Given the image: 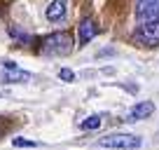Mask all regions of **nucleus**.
<instances>
[{
    "label": "nucleus",
    "instance_id": "obj_5",
    "mask_svg": "<svg viewBox=\"0 0 159 150\" xmlns=\"http://www.w3.org/2000/svg\"><path fill=\"white\" fill-rule=\"evenodd\" d=\"M152 113H154V103H152V101H140V103H136L134 108L129 110V120L131 122H138V120L150 117Z\"/></svg>",
    "mask_w": 159,
    "mask_h": 150
},
{
    "label": "nucleus",
    "instance_id": "obj_10",
    "mask_svg": "<svg viewBox=\"0 0 159 150\" xmlns=\"http://www.w3.org/2000/svg\"><path fill=\"white\" fill-rule=\"evenodd\" d=\"M12 145H16V148H35V145H38V141H30V138H21V136H16V138H12Z\"/></svg>",
    "mask_w": 159,
    "mask_h": 150
},
{
    "label": "nucleus",
    "instance_id": "obj_1",
    "mask_svg": "<svg viewBox=\"0 0 159 150\" xmlns=\"http://www.w3.org/2000/svg\"><path fill=\"white\" fill-rule=\"evenodd\" d=\"M40 52L47 56H66L73 52V35L66 33V30H59V33L47 35L45 40L40 42Z\"/></svg>",
    "mask_w": 159,
    "mask_h": 150
},
{
    "label": "nucleus",
    "instance_id": "obj_2",
    "mask_svg": "<svg viewBox=\"0 0 159 150\" xmlns=\"http://www.w3.org/2000/svg\"><path fill=\"white\" fill-rule=\"evenodd\" d=\"M101 148H115V150H136L143 145V141L134 134H108L98 138Z\"/></svg>",
    "mask_w": 159,
    "mask_h": 150
},
{
    "label": "nucleus",
    "instance_id": "obj_9",
    "mask_svg": "<svg viewBox=\"0 0 159 150\" xmlns=\"http://www.w3.org/2000/svg\"><path fill=\"white\" fill-rule=\"evenodd\" d=\"M80 127H82V129H98V127H101V117L98 115H89L87 120H82Z\"/></svg>",
    "mask_w": 159,
    "mask_h": 150
},
{
    "label": "nucleus",
    "instance_id": "obj_13",
    "mask_svg": "<svg viewBox=\"0 0 159 150\" xmlns=\"http://www.w3.org/2000/svg\"><path fill=\"white\" fill-rule=\"evenodd\" d=\"M2 66H5L7 70H16V63H14V61H2Z\"/></svg>",
    "mask_w": 159,
    "mask_h": 150
},
{
    "label": "nucleus",
    "instance_id": "obj_7",
    "mask_svg": "<svg viewBox=\"0 0 159 150\" xmlns=\"http://www.w3.org/2000/svg\"><path fill=\"white\" fill-rule=\"evenodd\" d=\"M96 33H98V26H96L91 19H84L80 24V45H87Z\"/></svg>",
    "mask_w": 159,
    "mask_h": 150
},
{
    "label": "nucleus",
    "instance_id": "obj_3",
    "mask_svg": "<svg viewBox=\"0 0 159 150\" xmlns=\"http://www.w3.org/2000/svg\"><path fill=\"white\" fill-rule=\"evenodd\" d=\"M134 40L140 42V45H145V47H157L159 45V19L140 24L138 28H136Z\"/></svg>",
    "mask_w": 159,
    "mask_h": 150
},
{
    "label": "nucleus",
    "instance_id": "obj_12",
    "mask_svg": "<svg viewBox=\"0 0 159 150\" xmlns=\"http://www.w3.org/2000/svg\"><path fill=\"white\" fill-rule=\"evenodd\" d=\"M10 35H12V38H19V40H28V35H26V33H21V30L16 28V26H12V28H10Z\"/></svg>",
    "mask_w": 159,
    "mask_h": 150
},
{
    "label": "nucleus",
    "instance_id": "obj_4",
    "mask_svg": "<svg viewBox=\"0 0 159 150\" xmlns=\"http://www.w3.org/2000/svg\"><path fill=\"white\" fill-rule=\"evenodd\" d=\"M136 16H138L140 24H145V21H157L159 19V0H138Z\"/></svg>",
    "mask_w": 159,
    "mask_h": 150
},
{
    "label": "nucleus",
    "instance_id": "obj_8",
    "mask_svg": "<svg viewBox=\"0 0 159 150\" xmlns=\"http://www.w3.org/2000/svg\"><path fill=\"white\" fill-rule=\"evenodd\" d=\"M30 80V73H26V70H7L5 73V82H28Z\"/></svg>",
    "mask_w": 159,
    "mask_h": 150
},
{
    "label": "nucleus",
    "instance_id": "obj_6",
    "mask_svg": "<svg viewBox=\"0 0 159 150\" xmlns=\"http://www.w3.org/2000/svg\"><path fill=\"white\" fill-rule=\"evenodd\" d=\"M66 12H68V0H52L45 14L49 21H61L66 16Z\"/></svg>",
    "mask_w": 159,
    "mask_h": 150
},
{
    "label": "nucleus",
    "instance_id": "obj_11",
    "mask_svg": "<svg viewBox=\"0 0 159 150\" xmlns=\"http://www.w3.org/2000/svg\"><path fill=\"white\" fill-rule=\"evenodd\" d=\"M59 77H61V80H66V82H73L75 80V73L70 68H61L59 70Z\"/></svg>",
    "mask_w": 159,
    "mask_h": 150
}]
</instances>
